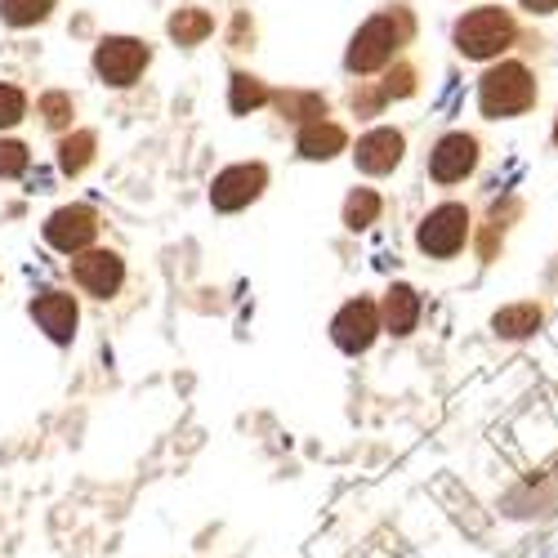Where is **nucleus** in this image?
Segmentation results:
<instances>
[{"instance_id":"423d86ee","label":"nucleus","mask_w":558,"mask_h":558,"mask_svg":"<svg viewBox=\"0 0 558 558\" xmlns=\"http://www.w3.org/2000/svg\"><path fill=\"white\" fill-rule=\"evenodd\" d=\"M45 242H50L54 251H63V255H81L89 242H95V215H89L85 206H68V210L50 215V223H45Z\"/></svg>"},{"instance_id":"dca6fc26","label":"nucleus","mask_w":558,"mask_h":558,"mask_svg":"<svg viewBox=\"0 0 558 558\" xmlns=\"http://www.w3.org/2000/svg\"><path fill=\"white\" fill-rule=\"evenodd\" d=\"M170 32L179 36V45H197V40L210 32V14H202V10H179L174 23H170Z\"/></svg>"},{"instance_id":"2eb2a0df","label":"nucleus","mask_w":558,"mask_h":558,"mask_svg":"<svg viewBox=\"0 0 558 558\" xmlns=\"http://www.w3.org/2000/svg\"><path fill=\"white\" fill-rule=\"evenodd\" d=\"M50 10H54V0H0V14H5V23H14V27L40 23Z\"/></svg>"},{"instance_id":"7ed1b4c3","label":"nucleus","mask_w":558,"mask_h":558,"mask_svg":"<svg viewBox=\"0 0 558 558\" xmlns=\"http://www.w3.org/2000/svg\"><path fill=\"white\" fill-rule=\"evenodd\" d=\"M398 40H402V27L393 19H371L357 36H353V50H349V68L353 72H376L393 59L398 50Z\"/></svg>"},{"instance_id":"f03ea898","label":"nucleus","mask_w":558,"mask_h":558,"mask_svg":"<svg viewBox=\"0 0 558 558\" xmlns=\"http://www.w3.org/2000/svg\"><path fill=\"white\" fill-rule=\"evenodd\" d=\"M509 40H514V23L496 5H483L456 23V45H460V54H470V59H492Z\"/></svg>"},{"instance_id":"aec40b11","label":"nucleus","mask_w":558,"mask_h":558,"mask_svg":"<svg viewBox=\"0 0 558 558\" xmlns=\"http://www.w3.org/2000/svg\"><path fill=\"white\" fill-rule=\"evenodd\" d=\"M27 112V99H23V89L14 85H0V125H19Z\"/></svg>"},{"instance_id":"0eeeda50","label":"nucleus","mask_w":558,"mask_h":558,"mask_svg":"<svg viewBox=\"0 0 558 558\" xmlns=\"http://www.w3.org/2000/svg\"><path fill=\"white\" fill-rule=\"evenodd\" d=\"M72 277H76V282H81L89 295L108 300V295H117L121 277H125V268H121V259H117L112 251H85V255H76Z\"/></svg>"},{"instance_id":"f8f14e48","label":"nucleus","mask_w":558,"mask_h":558,"mask_svg":"<svg viewBox=\"0 0 558 558\" xmlns=\"http://www.w3.org/2000/svg\"><path fill=\"white\" fill-rule=\"evenodd\" d=\"M32 317L40 322V331H50V340H59V344H68L76 331V304H72V295H59V291L40 295L32 304Z\"/></svg>"},{"instance_id":"39448f33","label":"nucleus","mask_w":558,"mask_h":558,"mask_svg":"<svg viewBox=\"0 0 558 558\" xmlns=\"http://www.w3.org/2000/svg\"><path fill=\"white\" fill-rule=\"evenodd\" d=\"M95 68H99V76L112 81V85H134V76L148 68V50H144L138 40H130V36H112V40L99 45Z\"/></svg>"},{"instance_id":"4468645a","label":"nucleus","mask_w":558,"mask_h":558,"mask_svg":"<svg viewBox=\"0 0 558 558\" xmlns=\"http://www.w3.org/2000/svg\"><path fill=\"white\" fill-rule=\"evenodd\" d=\"M415 313H421V300H415V291L393 287L389 300H385V322H389V331H393V336H407V331L415 327Z\"/></svg>"},{"instance_id":"a211bd4d","label":"nucleus","mask_w":558,"mask_h":558,"mask_svg":"<svg viewBox=\"0 0 558 558\" xmlns=\"http://www.w3.org/2000/svg\"><path fill=\"white\" fill-rule=\"evenodd\" d=\"M541 322V313L532 308V304H523V308H505L500 317H496V331H505V336H523V331H532Z\"/></svg>"},{"instance_id":"9b49d317","label":"nucleus","mask_w":558,"mask_h":558,"mask_svg":"<svg viewBox=\"0 0 558 558\" xmlns=\"http://www.w3.org/2000/svg\"><path fill=\"white\" fill-rule=\"evenodd\" d=\"M353 157H357V166L366 174H385V170H393L402 161V134L398 130H371V134L357 138Z\"/></svg>"},{"instance_id":"6e6552de","label":"nucleus","mask_w":558,"mask_h":558,"mask_svg":"<svg viewBox=\"0 0 558 558\" xmlns=\"http://www.w3.org/2000/svg\"><path fill=\"white\" fill-rule=\"evenodd\" d=\"M264 166H232V170H223L219 179H215V189H210V202L219 206V210H238V206H246V202H255L259 197V189H264Z\"/></svg>"},{"instance_id":"1a4fd4ad","label":"nucleus","mask_w":558,"mask_h":558,"mask_svg":"<svg viewBox=\"0 0 558 558\" xmlns=\"http://www.w3.org/2000/svg\"><path fill=\"white\" fill-rule=\"evenodd\" d=\"M474 161H478V144L470 134H447L442 144L434 148V157H429V170H434V179L438 183H456V179H464L474 170Z\"/></svg>"},{"instance_id":"f257e3e1","label":"nucleus","mask_w":558,"mask_h":558,"mask_svg":"<svg viewBox=\"0 0 558 558\" xmlns=\"http://www.w3.org/2000/svg\"><path fill=\"white\" fill-rule=\"evenodd\" d=\"M478 99H483V112L487 117H514L523 112L532 99H536V85H532V72L523 63H500L483 76V89H478Z\"/></svg>"},{"instance_id":"ddd939ff","label":"nucleus","mask_w":558,"mask_h":558,"mask_svg":"<svg viewBox=\"0 0 558 558\" xmlns=\"http://www.w3.org/2000/svg\"><path fill=\"white\" fill-rule=\"evenodd\" d=\"M344 148V130L340 125H331V121H308L304 125V134H300V153L304 157H336Z\"/></svg>"},{"instance_id":"b1692460","label":"nucleus","mask_w":558,"mask_h":558,"mask_svg":"<svg viewBox=\"0 0 558 558\" xmlns=\"http://www.w3.org/2000/svg\"><path fill=\"white\" fill-rule=\"evenodd\" d=\"M523 5H527L532 14H554V10H558V0H523Z\"/></svg>"},{"instance_id":"20e7f679","label":"nucleus","mask_w":558,"mask_h":558,"mask_svg":"<svg viewBox=\"0 0 558 558\" xmlns=\"http://www.w3.org/2000/svg\"><path fill=\"white\" fill-rule=\"evenodd\" d=\"M464 238H470V215H464V206H438L425 223H421V251L447 259L464 246Z\"/></svg>"},{"instance_id":"f3484780","label":"nucleus","mask_w":558,"mask_h":558,"mask_svg":"<svg viewBox=\"0 0 558 558\" xmlns=\"http://www.w3.org/2000/svg\"><path fill=\"white\" fill-rule=\"evenodd\" d=\"M376 215H380V197H376V193H366V189H362V193H353V197H349V206H344L349 228H366Z\"/></svg>"},{"instance_id":"4be33fe9","label":"nucleus","mask_w":558,"mask_h":558,"mask_svg":"<svg viewBox=\"0 0 558 558\" xmlns=\"http://www.w3.org/2000/svg\"><path fill=\"white\" fill-rule=\"evenodd\" d=\"M27 170V148L23 144H0V174H23Z\"/></svg>"},{"instance_id":"393cba45","label":"nucleus","mask_w":558,"mask_h":558,"mask_svg":"<svg viewBox=\"0 0 558 558\" xmlns=\"http://www.w3.org/2000/svg\"><path fill=\"white\" fill-rule=\"evenodd\" d=\"M554 144H558V130H554Z\"/></svg>"},{"instance_id":"5701e85b","label":"nucleus","mask_w":558,"mask_h":558,"mask_svg":"<svg viewBox=\"0 0 558 558\" xmlns=\"http://www.w3.org/2000/svg\"><path fill=\"white\" fill-rule=\"evenodd\" d=\"M40 112H45V121H50V125H63V121H68V112H72V104H68L63 95H50V99L40 104Z\"/></svg>"},{"instance_id":"412c9836","label":"nucleus","mask_w":558,"mask_h":558,"mask_svg":"<svg viewBox=\"0 0 558 558\" xmlns=\"http://www.w3.org/2000/svg\"><path fill=\"white\" fill-rule=\"evenodd\" d=\"M89 148H95V138H89V134H76V138H68V144H63V170H68V174L85 170V161H89Z\"/></svg>"},{"instance_id":"9d476101","label":"nucleus","mask_w":558,"mask_h":558,"mask_svg":"<svg viewBox=\"0 0 558 558\" xmlns=\"http://www.w3.org/2000/svg\"><path fill=\"white\" fill-rule=\"evenodd\" d=\"M336 344L340 349H349V353H362L371 340H376V331H380V322H376V308H371L366 300H353V304H344V313L336 317Z\"/></svg>"},{"instance_id":"6ab92c4d","label":"nucleus","mask_w":558,"mask_h":558,"mask_svg":"<svg viewBox=\"0 0 558 558\" xmlns=\"http://www.w3.org/2000/svg\"><path fill=\"white\" fill-rule=\"evenodd\" d=\"M268 95H264V85L251 81V76H238L232 81V112H246V108H259Z\"/></svg>"}]
</instances>
